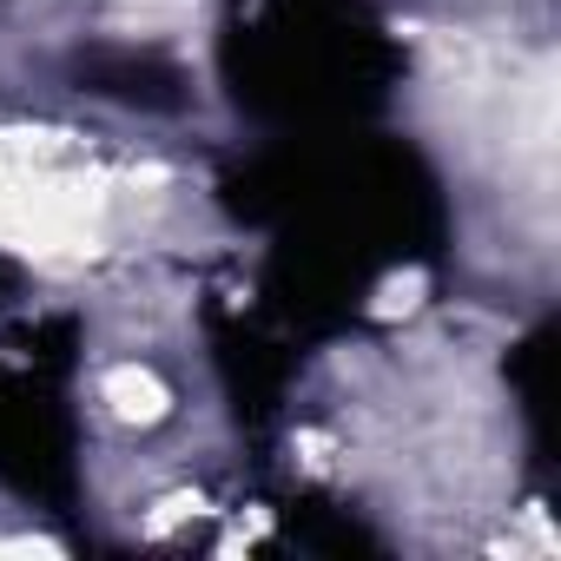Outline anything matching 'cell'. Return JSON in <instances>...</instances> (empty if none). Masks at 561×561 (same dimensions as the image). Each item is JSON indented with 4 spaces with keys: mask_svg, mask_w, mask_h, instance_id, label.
<instances>
[{
    "mask_svg": "<svg viewBox=\"0 0 561 561\" xmlns=\"http://www.w3.org/2000/svg\"><path fill=\"white\" fill-rule=\"evenodd\" d=\"M106 397H113L119 416H139V423H152V416L165 410V390H159V377H146V370H119V377L106 383Z\"/></svg>",
    "mask_w": 561,
    "mask_h": 561,
    "instance_id": "cell-1",
    "label": "cell"
}]
</instances>
